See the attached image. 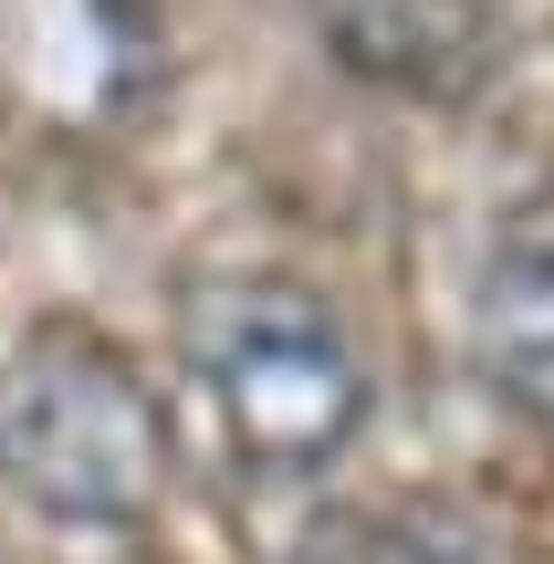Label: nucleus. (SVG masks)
Returning a JSON list of instances; mask_svg holds the SVG:
<instances>
[{"mask_svg": "<svg viewBox=\"0 0 554 564\" xmlns=\"http://www.w3.org/2000/svg\"><path fill=\"white\" fill-rule=\"evenodd\" d=\"M346 564H513V554L460 502H377L367 523L346 533Z\"/></svg>", "mask_w": 554, "mask_h": 564, "instance_id": "obj_5", "label": "nucleus"}, {"mask_svg": "<svg viewBox=\"0 0 554 564\" xmlns=\"http://www.w3.org/2000/svg\"><path fill=\"white\" fill-rule=\"evenodd\" d=\"M178 356H188V387H199L220 449L262 481L335 470L377 419L367 345L346 335V314L314 282H283V272L199 282L178 314Z\"/></svg>", "mask_w": 554, "mask_h": 564, "instance_id": "obj_1", "label": "nucleus"}, {"mask_svg": "<svg viewBox=\"0 0 554 564\" xmlns=\"http://www.w3.org/2000/svg\"><path fill=\"white\" fill-rule=\"evenodd\" d=\"M0 481L84 533H137L167 491V419L126 345L95 324H32L0 366Z\"/></svg>", "mask_w": 554, "mask_h": 564, "instance_id": "obj_2", "label": "nucleus"}, {"mask_svg": "<svg viewBox=\"0 0 554 564\" xmlns=\"http://www.w3.org/2000/svg\"><path fill=\"white\" fill-rule=\"evenodd\" d=\"M356 74L409 84V95H471L481 74L502 63V21L492 0H356L335 21Z\"/></svg>", "mask_w": 554, "mask_h": 564, "instance_id": "obj_4", "label": "nucleus"}, {"mask_svg": "<svg viewBox=\"0 0 554 564\" xmlns=\"http://www.w3.org/2000/svg\"><path fill=\"white\" fill-rule=\"evenodd\" d=\"M471 356L513 419L554 429V199H523L471 272Z\"/></svg>", "mask_w": 554, "mask_h": 564, "instance_id": "obj_3", "label": "nucleus"}]
</instances>
